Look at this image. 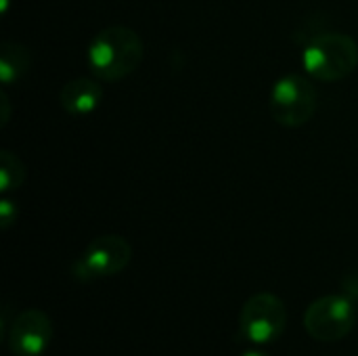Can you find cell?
Segmentation results:
<instances>
[{"instance_id": "30bf717a", "label": "cell", "mask_w": 358, "mask_h": 356, "mask_svg": "<svg viewBox=\"0 0 358 356\" xmlns=\"http://www.w3.org/2000/svg\"><path fill=\"white\" fill-rule=\"evenodd\" d=\"M25 180V166L23 162L10 153V151H0V191L2 195H8L17 191Z\"/></svg>"}, {"instance_id": "52a82bcc", "label": "cell", "mask_w": 358, "mask_h": 356, "mask_svg": "<svg viewBox=\"0 0 358 356\" xmlns=\"http://www.w3.org/2000/svg\"><path fill=\"white\" fill-rule=\"evenodd\" d=\"M52 340V321L38 308L23 311L15 317L8 334L10 353L17 356H40Z\"/></svg>"}, {"instance_id": "7a4b0ae2", "label": "cell", "mask_w": 358, "mask_h": 356, "mask_svg": "<svg viewBox=\"0 0 358 356\" xmlns=\"http://www.w3.org/2000/svg\"><path fill=\"white\" fill-rule=\"evenodd\" d=\"M306 73L319 82H338L348 78L358 65V44L355 38L329 31L315 36L302 52Z\"/></svg>"}, {"instance_id": "4fadbf2b", "label": "cell", "mask_w": 358, "mask_h": 356, "mask_svg": "<svg viewBox=\"0 0 358 356\" xmlns=\"http://www.w3.org/2000/svg\"><path fill=\"white\" fill-rule=\"evenodd\" d=\"M241 356H271L268 353H264V350H258V348H252V350H245Z\"/></svg>"}, {"instance_id": "8992f818", "label": "cell", "mask_w": 358, "mask_h": 356, "mask_svg": "<svg viewBox=\"0 0 358 356\" xmlns=\"http://www.w3.org/2000/svg\"><path fill=\"white\" fill-rule=\"evenodd\" d=\"M304 327L319 342H338L355 327V304L342 294L323 296L308 306Z\"/></svg>"}, {"instance_id": "277c9868", "label": "cell", "mask_w": 358, "mask_h": 356, "mask_svg": "<svg viewBox=\"0 0 358 356\" xmlns=\"http://www.w3.org/2000/svg\"><path fill=\"white\" fill-rule=\"evenodd\" d=\"M287 327V308L285 302L268 292L252 296L239 317V329L241 336L258 346L271 344L281 338V334Z\"/></svg>"}, {"instance_id": "8fae6325", "label": "cell", "mask_w": 358, "mask_h": 356, "mask_svg": "<svg viewBox=\"0 0 358 356\" xmlns=\"http://www.w3.org/2000/svg\"><path fill=\"white\" fill-rule=\"evenodd\" d=\"M17 216H19L17 204H13V201L4 195L2 201H0V227H2V231H8V229L15 225Z\"/></svg>"}, {"instance_id": "5b68a950", "label": "cell", "mask_w": 358, "mask_h": 356, "mask_svg": "<svg viewBox=\"0 0 358 356\" xmlns=\"http://www.w3.org/2000/svg\"><path fill=\"white\" fill-rule=\"evenodd\" d=\"M132 260L130 243L120 235H101L88 243L76 260L71 273L78 281H94L122 273Z\"/></svg>"}, {"instance_id": "3957f363", "label": "cell", "mask_w": 358, "mask_h": 356, "mask_svg": "<svg viewBox=\"0 0 358 356\" xmlns=\"http://www.w3.org/2000/svg\"><path fill=\"white\" fill-rule=\"evenodd\" d=\"M271 115L285 128H298L313 120L317 111V90L304 76L289 73L275 82L268 99Z\"/></svg>"}, {"instance_id": "9c48e42d", "label": "cell", "mask_w": 358, "mask_h": 356, "mask_svg": "<svg viewBox=\"0 0 358 356\" xmlns=\"http://www.w3.org/2000/svg\"><path fill=\"white\" fill-rule=\"evenodd\" d=\"M31 65V52L23 44L17 42H4L0 46V80L4 86H10L13 82L21 80Z\"/></svg>"}, {"instance_id": "ba28073f", "label": "cell", "mask_w": 358, "mask_h": 356, "mask_svg": "<svg viewBox=\"0 0 358 356\" xmlns=\"http://www.w3.org/2000/svg\"><path fill=\"white\" fill-rule=\"evenodd\" d=\"M61 107L71 115H88L103 101V88L92 78H76L61 88Z\"/></svg>"}, {"instance_id": "6da1fadb", "label": "cell", "mask_w": 358, "mask_h": 356, "mask_svg": "<svg viewBox=\"0 0 358 356\" xmlns=\"http://www.w3.org/2000/svg\"><path fill=\"white\" fill-rule=\"evenodd\" d=\"M141 36L124 25L101 29L88 46V69L101 82H117L134 73L143 61Z\"/></svg>"}, {"instance_id": "7c38bea8", "label": "cell", "mask_w": 358, "mask_h": 356, "mask_svg": "<svg viewBox=\"0 0 358 356\" xmlns=\"http://www.w3.org/2000/svg\"><path fill=\"white\" fill-rule=\"evenodd\" d=\"M0 101H2V109H4V111H2V126H4V124L8 122V109H10V107H8V97H6L4 90H2V94H0Z\"/></svg>"}]
</instances>
